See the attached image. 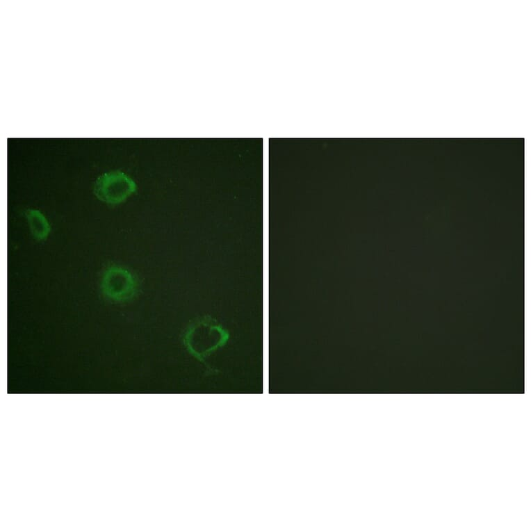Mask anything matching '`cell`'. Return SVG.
Returning <instances> with one entry per match:
<instances>
[{
  "label": "cell",
  "mask_w": 531,
  "mask_h": 531,
  "mask_svg": "<svg viewBox=\"0 0 531 531\" xmlns=\"http://www.w3.org/2000/svg\"><path fill=\"white\" fill-rule=\"evenodd\" d=\"M136 190L137 185L134 180L119 170L102 174L94 184V194L97 198L109 204L123 202Z\"/></svg>",
  "instance_id": "7a4b0ae2"
},
{
  "label": "cell",
  "mask_w": 531,
  "mask_h": 531,
  "mask_svg": "<svg viewBox=\"0 0 531 531\" xmlns=\"http://www.w3.org/2000/svg\"><path fill=\"white\" fill-rule=\"evenodd\" d=\"M32 236L38 240H45L50 233V224L45 216L37 209H30L25 212Z\"/></svg>",
  "instance_id": "277c9868"
},
{
  "label": "cell",
  "mask_w": 531,
  "mask_h": 531,
  "mask_svg": "<svg viewBox=\"0 0 531 531\" xmlns=\"http://www.w3.org/2000/svg\"><path fill=\"white\" fill-rule=\"evenodd\" d=\"M101 287L103 293L111 300L123 302L133 297L138 284L131 271L119 266H111L103 273Z\"/></svg>",
  "instance_id": "3957f363"
},
{
  "label": "cell",
  "mask_w": 531,
  "mask_h": 531,
  "mask_svg": "<svg viewBox=\"0 0 531 531\" xmlns=\"http://www.w3.org/2000/svg\"><path fill=\"white\" fill-rule=\"evenodd\" d=\"M229 337V331L215 318L202 316L188 325L183 334V343L192 357L203 361L224 346Z\"/></svg>",
  "instance_id": "6da1fadb"
}]
</instances>
